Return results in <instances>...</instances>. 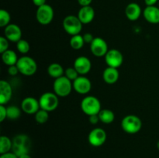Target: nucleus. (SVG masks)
I'll use <instances>...</instances> for the list:
<instances>
[{"instance_id": "f257e3e1", "label": "nucleus", "mask_w": 159, "mask_h": 158, "mask_svg": "<svg viewBox=\"0 0 159 158\" xmlns=\"http://www.w3.org/2000/svg\"><path fill=\"white\" fill-rule=\"evenodd\" d=\"M31 148V141L26 134H18L12 139V152L17 156L24 154H29Z\"/></svg>"}, {"instance_id": "f03ea898", "label": "nucleus", "mask_w": 159, "mask_h": 158, "mask_svg": "<svg viewBox=\"0 0 159 158\" xmlns=\"http://www.w3.org/2000/svg\"><path fill=\"white\" fill-rule=\"evenodd\" d=\"M73 89V84L71 80L65 77V75L56 78L53 84L54 92L58 97H67L71 94Z\"/></svg>"}, {"instance_id": "7ed1b4c3", "label": "nucleus", "mask_w": 159, "mask_h": 158, "mask_svg": "<svg viewBox=\"0 0 159 158\" xmlns=\"http://www.w3.org/2000/svg\"><path fill=\"white\" fill-rule=\"evenodd\" d=\"M81 108L87 116L98 115L101 111V102L99 99L93 95H87L81 102Z\"/></svg>"}, {"instance_id": "20e7f679", "label": "nucleus", "mask_w": 159, "mask_h": 158, "mask_svg": "<svg viewBox=\"0 0 159 158\" xmlns=\"http://www.w3.org/2000/svg\"><path fill=\"white\" fill-rule=\"evenodd\" d=\"M20 74L25 76H32L37 72V64L36 60L29 56H23L18 59L16 63Z\"/></svg>"}, {"instance_id": "39448f33", "label": "nucleus", "mask_w": 159, "mask_h": 158, "mask_svg": "<svg viewBox=\"0 0 159 158\" xmlns=\"http://www.w3.org/2000/svg\"><path fill=\"white\" fill-rule=\"evenodd\" d=\"M121 128L128 134H135L142 128V122L138 116L135 115H128L121 121Z\"/></svg>"}, {"instance_id": "423d86ee", "label": "nucleus", "mask_w": 159, "mask_h": 158, "mask_svg": "<svg viewBox=\"0 0 159 158\" xmlns=\"http://www.w3.org/2000/svg\"><path fill=\"white\" fill-rule=\"evenodd\" d=\"M82 23L77 15H68L65 17L62 23L64 29L68 34L71 36L80 34L82 29Z\"/></svg>"}, {"instance_id": "0eeeda50", "label": "nucleus", "mask_w": 159, "mask_h": 158, "mask_svg": "<svg viewBox=\"0 0 159 158\" xmlns=\"http://www.w3.org/2000/svg\"><path fill=\"white\" fill-rule=\"evenodd\" d=\"M38 100L40 108L49 112L54 111L59 105L58 96L54 92H44L41 94Z\"/></svg>"}, {"instance_id": "6e6552de", "label": "nucleus", "mask_w": 159, "mask_h": 158, "mask_svg": "<svg viewBox=\"0 0 159 158\" xmlns=\"http://www.w3.org/2000/svg\"><path fill=\"white\" fill-rule=\"evenodd\" d=\"M54 15V9L48 4L38 7L36 12V19L37 22L43 26L49 25L52 22Z\"/></svg>"}, {"instance_id": "1a4fd4ad", "label": "nucleus", "mask_w": 159, "mask_h": 158, "mask_svg": "<svg viewBox=\"0 0 159 158\" xmlns=\"http://www.w3.org/2000/svg\"><path fill=\"white\" fill-rule=\"evenodd\" d=\"M107 132L102 128H95L89 133L88 136V141L91 146L99 147L103 145L107 141Z\"/></svg>"}, {"instance_id": "9d476101", "label": "nucleus", "mask_w": 159, "mask_h": 158, "mask_svg": "<svg viewBox=\"0 0 159 158\" xmlns=\"http://www.w3.org/2000/svg\"><path fill=\"white\" fill-rule=\"evenodd\" d=\"M90 50L96 57H105L109 50L108 44L104 39L101 37H95L93 42L90 43Z\"/></svg>"}, {"instance_id": "9b49d317", "label": "nucleus", "mask_w": 159, "mask_h": 158, "mask_svg": "<svg viewBox=\"0 0 159 158\" xmlns=\"http://www.w3.org/2000/svg\"><path fill=\"white\" fill-rule=\"evenodd\" d=\"M105 62L108 67L119 68L124 63L122 53L116 49L109 50L105 55Z\"/></svg>"}, {"instance_id": "f8f14e48", "label": "nucleus", "mask_w": 159, "mask_h": 158, "mask_svg": "<svg viewBox=\"0 0 159 158\" xmlns=\"http://www.w3.org/2000/svg\"><path fill=\"white\" fill-rule=\"evenodd\" d=\"M73 89L80 94H86L91 91L92 83L89 79L85 75H79L72 81Z\"/></svg>"}, {"instance_id": "ddd939ff", "label": "nucleus", "mask_w": 159, "mask_h": 158, "mask_svg": "<svg viewBox=\"0 0 159 158\" xmlns=\"http://www.w3.org/2000/svg\"><path fill=\"white\" fill-rule=\"evenodd\" d=\"M21 109L28 115H35L40 109L39 100L34 97H26L22 101Z\"/></svg>"}, {"instance_id": "4468645a", "label": "nucleus", "mask_w": 159, "mask_h": 158, "mask_svg": "<svg viewBox=\"0 0 159 158\" xmlns=\"http://www.w3.org/2000/svg\"><path fill=\"white\" fill-rule=\"evenodd\" d=\"M4 37L9 41L16 43L22 39V30L18 25L10 23L4 28Z\"/></svg>"}, {"instance_id": "2eb2a0df", "label": "nucleus", "mask_w": 159, "mask_h": 158, "mask_svg": "<svg viewBox=\"0 0 159 158\" xmlns=\"http://www.w3.org/2000/svg\"><path fill=\"white\" fill-rule=\"evenodd\" d=\"M73 67L79 75H86L91 71L92 62L87 57L80 56L75 60Z\"/></svg>"}, {"instance_id": "dca6fc26", "label": "nucleus", "mask_w": 159, "mask_h": 158, "mask_svg": "<svg viewBox=\"0 0 159 158\" xmlns=\"http://www.w3.org/2000/svg\"><path fill=\"white\" fill-rule=\"evenodd\" d=\"M12 95V88L10 84L5 80L0 81V105H6Z\"/></svg>"}, {"instance_id": "f3484780", "label": "nucleus", "mask_w": 159, "mask_h": 158, "mask_svg": "<svg viewBox=\"0 0 159 158\" xmlns=\"http://www.w3.org/2000/svg\"><path fill=\"white\" fill-rule=\"evenodd\" d=\"M77 16L83 25L92 23L95 18V10L91 6L81 7L78 12Z\"/></svg>"}, {"instance_id": "a211bd4d", "label": "nucleus", "mask_w": 159, "mask_h": 158, "mask_svg": "<svg viewBox=\"0 0 159 158\" xmlns=\"http://www.w3.org/2000/svg\"><path fill=\"white\" fill-rule=\"evenodd\" d=\"M142 10L139 4L136 2H130L126 6L125 15L130 21H136L141 17Z\"/></svg>"}, {"instance_id": "6ab92c4d", "label": "nucleus", "mask_w": 159, "mask_h": 158, "mask_svg": "<svg viewBox=\"0 0 159 158\" xmlns=\"http://www.w3.org/2000/svg\"><path fill=\"white\" fill-rule=\"evenodd\" d=\"M143 15L147 22L152 24L159 23V7L155 6H146L143 11Z\"/></svg>"}, {"instance_id": "aec40b11", "label": "nucleus", "mask_w": 159, "mask_h": 158, "mask_svg": "<svg viewBox=\"0 0 159 158\" xmlns=\"http://www.w3.org/2000/svg\"><path fill=\"white\" fill-rule=\"evenodd\" d=\"M120 73L118 68L107 67L102 72V79L108 85H113L118 81Z\"/></svg>"}, {"instance_id": "412c9836", "label": "nucleus", "mask_w": 159, "mask_h": 158, "mask_svg": "<svg viewBox=\"0 0 159 158\" xmlns=\"http://www.w3.org/2000/svg\"><path fill=\"white\" fill-rule=\"evenodd\" d=\"M1 54H2V62L6 65H7V66L9 67V66H12V65L16 64L19 58L16 53L15 51L9 49Z\"/></svg>"}, {"instance_id": "4be33fe9", "label": "nucleus", "mask_w": 159, "mask_h": 158, "mask_svg": "<svg viewBox=\"0 0 159 158\" xmlns=\"http://www.w3.org/2000/svg\"><path fill=\"white\" fill-rule=\"evenodd\" d=\"M48 74L51 77L56 79L65 75V70L60 64L53 63L48 66Z\"/></svg>"}, {"instance_id": "5701e85b", "label": "nucleus", "mask_w": 159, "mask_h": 158, "mask_svg": "<svg viewBox=\"0 0 159 158\" xmlns=\"http://www.w3.org/2000/svg\"><path fill=\"white\" fill-rule=\"evenodd\" d=\"M99 120L104 124H110L114 121L115 115L110 109H102L98 114Z\"/></svg>"}, {"instance_id": "b1692460", "label": "nucleus", "mask_w": 159, "mask_h": 158, "mask_svg": "<svg viewBox=\"0 0 159 158\" xmlns=\"http://www.w3.org/2000/svg\"><path fill=\"white\" fill-rule=\"evenodd\" d=\"M85 43L83 36H82L81 34L71 36V39H70V46L73 50H75L82 49Z\"/></svg>"}, {"instance_id": "393cba45", "label": "nucleus", "mask_w": 159, "mask_h": 158, "mask_svg": "<svg viewBox=\"0 0 159 158\" xmlns=\"http://www.w3.org/2000/svg\"><path fill=\"white\" fill-rule=\"evenodd\" d=\"M12 148V140L6 136H2L0 137V153L10 152Z\"/></svg>"}, {"instance_id": "a878e982", "label": "nucleus", "mask_w": 159, "mask_h": 158, "mask_svg": "<svg viewBox=\"0 0 159 158\" xmlns=\"http://www.w3.org/2000/svg\"><path fill=\"white\" fill-rule=\"evenodd\" d=\"M6 108H7V119L14 120L20 118L21 115V108L16 105H10V106L6 107Z\"/></svg>"}, {"instance_id": "bb28decb", "label": "nucleus", "mask_w": 159, "mask_h": 158, "mask_svg": "<svg viewBox=\"0 0 159 158\" xmlns=\"http://www.w3.org/2000/svg\"><path fill=\"white\" fill-rule=\"evenodd\" d=\"M36 122L38 124H44L49 119V112L40 108L35 115H34Z\"/></svg>"}, {"instance_id": "cd10ccee", "label": "nucleus", "mask_w": 159, "mask_h": 158, "mask_svg": "<svg viewBox=\"0 0 159 158\" xmlns=\"http://www.w3.org/2000/svg\"><path fill=\"white\" fill-rule=\"evenodd\" d=\"M11 15L6 9H0V26L5 28L10 24Z\"/></svg>"}, {"instance_id": "c85d7f7f", "label": "nucleus", "mask_w": 159, "mask_h": 158, "mask_svg": "<svg viewBox=\"0 0 159 158\" xmlns=\"http://www.w3.org/2000/svg\"><path fill=\"white\" fill-rule=\"evenodd\" d=\"M16 49L20 54H26L30 50V45L29 42L26 40H21L16 43Z\"/></svg>"}, {"instance_id": "c756f323", "label": "nucleus", "mask_w": 159, "mask_h": 158, "mask_svg": "<svg viewBox=\"0 0 159 158\" xmlns=\"http://www.w3.org/2000/svg\"><path fill=\"white\" fill-rule=\"evenodd\" d=\"M65 76L71 81H73L79 77V74L78 71L75 69L74 67H72V68H68L65 70Z\"/></svg>"}, {"instance_id": "7c9ffc66", "label": "nucleus", "mask_w": 159, "mask_h": 158, "mask_svg": "<svg viewBox=\"0 0 159 158\" xmlns=\"http://www.w3.org/2000/svg\"><path fill=\"white\" fill-rule=\"evenodd\" d=\"M9 41L4 37V36H2L0 37V53L2 54L5 51H6L7 50H9Z\"/></svg>"}, {"instance_id": "2f4dec72", "label": "nucleus", "mask_w": 159, "mask_h": 158, "mask_svg": "<svg viewBox=\"0 0 159 158\" xmlns=\"http://www.w3.org/2000/svg\"><path fill=\"white\" fill-rule=\"evenodd\" d=\"M7 118V108L5 105H0V122H2Z\"/></svg>"}, {"instance_id": "473e14b6", "label": "nucleus", "mask_w": 159, "mask_h": 158, "mask_svg": "<svg viewBox=\"0 0 159 158\" xmlns=\"http://www.w3.org/2000/svg\"><path fill=\"white\" fill-rule=\"evenodd\" d=\"M8 73H9V75L16 76L18 73H20V71H19V69L16 67V65H12V66H9L8 68Z\"/></svg>"}, {"instance_id": "72a5a7b5", "label": "nucleus", "mask_w": 159, "mask_h": 158, "mask_svg": "<svg viewBox=\"0 0 159 158\" xmlns=\"http://www.w3.org/2000/svg\"><path fill=\"white\" fill-rule=\"evenodd\" d=\"M83 38H84V40H85V43H91L92 42H93V40H94L95 37H93V35L92 33H85L83 35Z\"/></svg>"}, {"instance_id": "f704fd0d", "label": "nucleus", "mask_w": 159, "mask_h": 158, "mask_svg": "<svg viewBox=\"0 0 159 158\" xmlns=\"http://www.w3.org/2000/svg\"><path fill=\"white\" fill-rule=\"evenodd\" d=\"M89 120L90 123L93 124V125H96V124H97L98 122L100 121L99 120V117L98 115H93V116H90Z\"/></svg>"}, {"instance_id": "c9c22d12", "label": "nucleus", "mask_w": 159, "mask_h": 158, "mask_svg": "<svg viewBox=\"0 0 159 158\" xmlns=\"http://www.w3.org/2000/svg\"><path fill=\"white\" fill-rule=\"evenodd\" d=\"M0 158H19V157L13 153V152H8V153L1 154Z\"/></svg>"}, {"instance_id": "e433bc0d", "label": "nucleus", "mask_w": 159, "mask_h": 158, "mask_svg": "<svg viewBox=\"0 0 159 158\" xmlns=\"http://www.w3.org/2000/svg\"><path fill=\"white\" fill-rule=\"evenodd\" d=\"M77 1L81 7L91 6L92 2H93V0H77Z\"/></svg>"}, {"instance_id": "4c0bfd02", "label": "nucleus", "mask_w": 159, "mask_h": 158, "mask_svg": "<svg viewBox=\"0 0 159 158\" xmlns=\"http://www.w3.org/2000/svg\"><path fill=\"white\" fill-rule=\"evenodd\" d=\"M33 3H34V6H37V8L40 7V6H43V5L47 4L46 1L47 0H32Z\"/></svg>"}, {"instance_id": "58836bf2", "label": "nucleus", "mask_w": 159, "mask_h": 158, "mask_svg": "<svg viewBox=\"0 0 159 158\" xmlns=\"http://www.w3.org/2000/svg\"><path fill=\"white\" fill-rule=\"evenodd\" d=\"M159 0H144V3H145L146 6H155Z\"/></svg>"}, {"instance_id": "ea45409f", "label": "nucleus", "mask_w": 159, "mask_h": 158, "mask_svg": "<svg viewBox=\"0 0 159 158\" xmlns=\"http://www.w3.org/2000/svg\"><path fill=\"white\" fill-rule=\"evenodd\" d=\"M19 158H32L30 156V154H24V155H22V156H19Z\"/></svg>"}, {"instance_id": "a19ab883", "label": "nucleus", "mask_w": 159, "mask_h": 158, "mask_svg": "<svg viewBox=\"0 0 159 158\" xmlns=\"http://www.w3.org/2000/svg\"><path fill=\"white\" fill-rule=\"evenodd\" d=\"M157 148L159 150V140L158 141V143H157Z\"/></svg>"}, {"instance_id": "79ce46f5", "label": "nucleus", "mask_w": 159, "mask_h": 158, "mask_svg": "<svg viewBox=\"0 0 159 158\" xmlns=\"http://www.w3.org/2000/svg\"><path fill=\"white\" fill-rule=\"evenodd\" d=\"M158 7H159V2H158Z\"/></svg>"}]
</instances>
